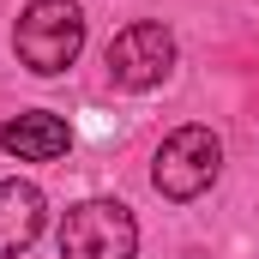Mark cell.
<instances>
[{
    "label": "cell",
    "mask_w": 259,
    "mask_h": 259,
    "mask_svg": "<svg viewBox=\"0 0 259 259\" xmlns=\"http://www.w3.org/2000/svg\"><path fill=\"white\" fill-rule=\"evenodd\" d=\"M12 49H18V61L30 66L36 78L66 72L78 61V49H84V12H78V0H30L18 12Z\"/></svg>",
    "instance_id": "obj_1"
},
{
    "label": "cell",
    "mask_w": 259,
    "mask_h": 259,
    "mask_svg": "<svg viewBox=\"0 0 259 259\" xmlns=\"http://www.w3.org/2000/svg\"><path fill=\"white\" fill-rule=\"evenodd\" d=\"M217 175H223V139L211 127H175L151 157V187L175 205L199 199Z\"/></svg>",
    "instance_id": "obj_2"
},
{
    "label": "cell",
    "mask_w": 259,
    "mask_h": 259,
    "mask_svg": "<svg viewBox=\"0 0 259 259\" xmlns=\"http://www.w3.org/2000/svg\"><path fill=\"white\" fill-rule=\"evenodd\" d=\"M139 223L121 199H84L61 217V259H133Z\"/></svg>",
    "instance_id": "obj_3"
},
{
    "label": "cell",
    "mask_w": 259,
    "mask_h": 259,
    "mask_svg": "<svg viewBox=\"0 0 259 259\" xmlns=\"http://www.w3.org/2000/svg\"><path fill=\"white\" fill-rule=\"evenodd\" d=\"M175 72V36L157 24V18H139L127 24L115 42H109V78L127 84V91H151Z\"/></svg>",
    "instance_id": "obj_4"
},
{
    "label": "cell",
    "mask_w": 259,
    "mask_h": 259,
    "mask_svg": "<svg viewBox=\"0 0 259 259\" xmlns=\"http://www.w3.org/2000/svg\"><path fill=\"white\" fill-rule=\"evenodd\" d=\"M0 145H6L18 163H55V157H66L72 133H66V121L49 115V109H24V115H12V121L0 127Z\"/></svg>",
    "instance_id": "obj_5"
},
{
    "label": "cell",
    "mask_w": 259,
    "mask_h": 259,
    "mask_svg": "<svg viewBox=\"0 0 259 259\" xmlns=\"http://www.w3.org/2000/svg\"><path fill=\"white\" fill-rule=\"evenodd\" d=\"M49 223V205L30 181H0V259H18Z\"/></svg>",
    "instance_id": "obj_6"
}]
</instances>
